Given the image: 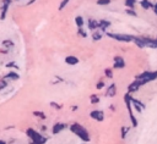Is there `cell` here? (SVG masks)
<instances>
[{
  "label": "cell",
  "instance_id": "29",
  "mask_svg": "<svg viewBox=\"0 0 157 144\" xmlns=\"http://www.w3.org/2000/svg\"><path fill=\"white\" fill-rule=\"evenodd\" d=\"M125 12L129 15V16H134V17H136V16H137V14L135 12V10H134V9H126Z\"/></svg>",
  "mask_w": 157,
  "mask_h": 144
},
{
  "label": "cell",
  "instance_id": "6",
  "mask_svg": "<svg viewBox=\"0 0 157 144\" xmlns=\"http://www.w3.org/2000/svg\"><path fill=\"white\" fill-rule=\"evenodd\" d=\"M90 116L94 118L95 121H98V122H102L103 120H104V114L101 110H94V111H91Z\"/></svg>",
  "mask_w": 157,
  "mask_h": 144
},
{
  "label": "cell",
  "instance_id": "21",
  "mask_svg": "<svg viewBox=\"0 0 157 144\" xmlns=\"http://www.w3.org/2000/svg\"><path fill=\"white\" fill-rule=\"evenodd\" d=\"M14 43H13V40H10V39H6V40H3V46L5 48V49H11V48H14Z\"/></svg>",
  "mask_w": 157,
  "mask_h": 144
},
{
  "label": "cell",
  "instance_id": "34",
  "mask_svg": "<svg viewBox=\"0 0 157 144\" xmlns=\"http://www.w3.org/2000/svg\"><path fill=\"white\" fill-rule=\"evenodd\" d=\"M103 87H104V82L101 81V82H98V83H97V89H102Z\"/></svg>",
  "mask_w": 157,
  "mask_h": 144
},
{
  "label": "cell",
  "instance_id": "4",
  "mask_svg": "<svg viewBox=\"0 0 157 144\" xmlns=\"http://www.w3.org/2000/svg\"><path fill=\"white\" fill-rule=\"evenodd\" d=\"M108 37L113 38L115 40H119V42H124V43H130V42L134 40V37L133 35H129V34H118V33H107Z\"/></svg>",
  "mask_w": 157,
  "mask_h": 144
},
{
  "label": "cell",
  "instance_id": "31",
  "mask_svg": "<svg viewBox=\"0 0 157 144\" xmlns=\"http://www.w3.org/2000/svg\"><path fill=\"white\" fill-rule=\"evenodd\" d=\"M97 4L101 5V6H104V5L110 4V0H97Z\"/></svg>",
  "mask_w": 157,
  "mask_h": 144
},
{
  "label": "cell",
  "instance_id": "13",
  "mask_svg": "<svg viewBox=\"0 0 157 144\" xmlns=\"http://www.w3.org/2000/svg\"><path fill=\"white\" fill-rule=\"evenodd\" d=\"M110 26V22L107 21V20H101L98 21V29H100L101 32H106L107 28Z\"/></svg>",
  "mask_w": 157,
  "mask_h": 144
},
{
  "label": "cell",
  "instance_id": "14",
  "mask_svg": "<svg viewBox=\"0 0 157 144\" xmlns=\"http://www.w3.org/2000/svg\"><path fill=\"white\" fill-rule=\"evenodd\" d=\"M65 64L70 65V66H75V65L79 64V59L76 56H74V55H69V56L65 57Z\"/></svg>",
  "mask_w": 157,
  "mask_h": 144
},
{
  "label": "cell",
  "instance_id": "2",
  "mask_svg": "<svg viewBox=\"0 0 157 144\" xmlns=\"http://www.w3.org/2000/svg\"><path fill=\"white\" fill-rule=\"evenodd\" d=\"M26 134L31 139L30 144H45L47 143V138L43 137L38 131L33 129V128H27L26 129Z\"/></svg>",
  "mask_w": 157,
  "mask_h": 144
},
{
  "label": "cell",
  "instance_id": "5",
  "mask_svg": "<svg viewBox=\"0 0 157 144\" xmlns=\"http://www.w3.org/2000/svg\"><path fill=\"white\" fill-rule=\"evenodd\" d=\"M125 104H126V107H128V111H129V116H130V120H131V123H133V127H137V121L134 114L131 111V98L129 94L125 95Z\"/></svg>",
  "mask_w": 157,
  "mask_h": 144
},
{
  "label": "cell",
  "instance_id": "3",
  "mask_svg": "<svg viewBox=\"0 0 157 144\" xmlns=\"http://www.w3.org/2000/svg\"><path fill=\"white\" fill-rule=\"evenodd\" d=\"M157 78V71H154V72H144V73L141 75H139L136 77V81L139 82V84L142 86V84H146L147 82H151V81H154Z\"/></svg>",
  "mask_w": 157,
  "mask_h": 144
},
{
  "label": "cell",
  "instance_id": "33",
  "mask_svg": "<svg viewBox=\"0 0 157 144\" xmlns=\"http://www.w3.org/2000/svg\"><path fill=\"white\" fill-rule=\"evenodd\" d=\"M50 106H52V107H54V109H57V110H59V109H61V105H59V104H57V103H54V101H52V103H50Z\"/></svg>",
  "mask_w": 157,
  "mask_h": 144
},
{
  "label": "cell",
  "instance_id": "7",
  "mask_svg": "<svg viewBox=\"0 0 157 144\" xmlns=\"http://www.w3.org/2000/svg\"><path fill=\"white\" fill-rule=\"evenodd\" d=\"M66 127H68V125L63 123V122H57V123H54L53 128H52V132H53V134H58V133H60L61 131L65 129Z\"/></svg>",
  "mask_w": 157,
  "mask_h": 144
},
{
  "label": "cell",
  "instance_id": "37",
  "mask_svg": "<svg viewBox=\"0 0 157 144\" xmlns=\"http://www.w3.org/2000/svg\"><path fill=\"white\" fill-rule=\"evenodd\" d=\"M34 1H36V0H30V1H28V3H27V5H31V4H33Z\"/></svg>",
  "mask_w": 157,
  "mask_h": 144
},
{
  "label": "cell",
  "instance_id": "20",
  "mask_svg": "<svg viewBox=\"0 0 157 144\" xmlns=\"http://www.w3.org/2000/svg\"><path fill=\"white\" fill-rule=\"evenodd\" d=\"M5 67H6V69H11V70H14V71H15V70L17 71V70L20 69L19 66H17V64H16L15 61H9L6 65H5Z\"/></svg>",
  "mask_w": 157,
  "mask_h": 144
},
{
  "label": "cell",
  "instance_id": "15",
  "mask_svg": "<svg viewBox=\"0 0 157 144\" xmlns=\"http://www.w3.org/2000/svg\"><path fill=\"white\" fill-rule=\"evenodd\" d=\"M87 27H89L90 31H96L98 28V21H96L94 19H89L87 20Z\"/></svg>",
  "mask_w": 157,
  "mask_h": 144
},
{
  "label": "cell",
  "instance_id": "22",
  "mask_svg": "<svg viewBox=\"0 0 157 144\" xmlns=\"http://www.w3.org/2000/svg\"><path fill=\"white\" fill-rule=\"evenodd\" d=\"M136 0H125V6L126 9H135Z\"/></svg>",
  "mask_w": 157,
  "mask_h": 144
},
{
  "label": "cell",
  "instance_id": "24",
  "mask_svg": "<svg viewBox=\"0 0 157 144\" xmlns=\"http://www.w3.org/2000/svg\"><path fill=\"white\" fill-rule=\"evenodd\" d=\"M90 100H91V104H97L98 101H100V97L96 95V94H94V95H91V97H90Z\"/></svg>",
  "mask_w": 157,
  "mask_h": 144
},
{
  "label": "cell",
  "instance_id": "10",
  "mask_svg": "<svg viewBox=\"0 0 157 144\" xmlns=\"http://www.w3.org/2000/svg\"><path fill=\"white\" fill-rule=\"evenodd\" d=\"M4 80L5 81H17V80H20V75L15 71H10L4 76Z\"/></svg>",
  "mask_w": 157,
  "mask_h": 144
},
{
  "label": "cell",
  "instance_id": "38",
  "mask_svg": "<svg viewBox=\"0 0 157 144\" xmlns=\"http://www.w3.org/2000/svg\"><path fill=\"white\" fill-rule=\"evenodd\" d=\"M0 144H8V143L5 142V141H3V139H0Z\"/></svg>",
  "mask_w": 157,
  "mask_h": 144
},
{
  "label": "cell",
  "instance_id": "9",
  "mask_svg": "<svg viewBox=\"0 0 157 144\" xmlns=\"http://www.w3.org/2000/svg\"><path fill=\"white\" fill-rule=\"evenodd\" d=\"M10 4H11V0H4V4H3V8H1V15H0V20L1 21L5 20V17H6Z\"/></svg>",
  "mask_w": 157,
  "mask_h": 144
},
{
  "label": "cell",
  "instance_id": "12",
  "mask_svg": "<svg viewBox=\"0 0 157 144\" xmlns=\"http://www.w3.org/2000/svg\"><path fill=\"white\" fill-rule=\"evenodd\" d=\"M141 42H142V44L144 46H147V48H155L156 49V42L155 39H151V38H141Z\"/></svg>",
  "mask_w": 157,
  "mask_h": 144
},
{
  "label": "cell",
  "instance_id": "36",
  "mask_svg": "<svg viewBox=\"0 0 157 144\" xmlns=\"http://www.w3.org/2000/svg\"><path fill=\"white\" fill-rule=\"evenodd\" d=\"M154 10H155V14L157 15V3H156V4H154Z\"/></svg>",
  "mask_w": 157,
  "mask_h": 144
},
{
  "label": "cell",
  "instance_id": "16",
  "mask_svg": "<svg viewBox=\"0 0 157 144\" xmlns=\"http://www.w3.org/2000/svg\"><path fill=\"white\" fill-rule=\"evenodd\" d=\"M140 84H139V82L137 81H134L131 84H129V87H128V91H129V94L130 93H135V92H137L139 89H140Z\"/></svg>",
  "mask_w": 157,
  "mask_h": 144
},
{
  "label": "cell",
  "instance_id": "23",
  "mask_svg": "<svg viewBox=\"0 0 157 144\" xmlns=\"http://www.w3.org/2000/svg\"><path fill=\"white\" fill-rule=\"evenodd\" d=\"M92 38H94V40H100L102 38V32L100 31V29H96V31H94V33H92Z\"/></svg>",
  "mask_w": 157,
  "mask_h": 144
},
{
  "label": "cell",
  "instance_id": "27",
  "mask_svg": "<svg viewBox=\"0 0 157 144\" xmlns=\"http://www.w3.org/2000/svg\"><path fill=\"white\" fill-rule=\"evenodd\" d=\"M104 75H106V77H108V78H112V77H113L112 69H106V70H104Z\"/></svg>",
  "mask_w": 157,
  "mask_h": 144
},
{
  "label": "cell",
  "instance_id": "25",
  "mask_svg": "<svg viewBox=\"0 0 157 144\" xmlns=\"http://www.w3.org/2000/svg\"><path fill=\"white\" fill-rule=\"evenodd\" d=\"M33 115L36 117H39L40 120H45V115L42 111H33Z\"/></svg>",
  "mask_w": 157,
  "mask_h": 144
},
{
  "label": "cell",
  "instance_id": "19",
  "mask_svg": "<svg viewBox=\"0 0 157 144\" xmlns=\"http://www.w3.org/2000/svg\"><path fill=\"white\" fill-rule=\"evenodd\" d=\"M75 23H76L77 28H82L84 25H85L84 17H82V16H76V17H75Z\"/></svg>",
  "mask_w": 157,
  "mask_h": 144
},
{
  "label": "cell",
  "instance_id": "39",
  "mask_svg": "<svg viewBox=\"0 0 157 144\" xmlns=\"http://www.w3.org/2000/svg\"><path fill=\"white\" fill-rule=\"evenodd\" d=\"M155 42H156V46H157V38H156V39H155Z\"/></svg>",
  "mask_w": 157,
  "mask_h": 144
},
{
  "label": "cell",
  "instance_id": "8",
  "mask_svg": "<svg viewBox=\"0 0 157 144\" xmlns=\"http://www.w3.org/2000/svg\"><path fill=\"white\" fill-rule=\"evenodd\" d=\"M113 66H114V69H118V70L124 69V67H125V60L121 57V56H115V57H114V64H113Z\"/></svg>",
  "mask_w": 157,
  "mask_h": 144
},
{
  "label": "cell",
  "instance_id": "28",
  "mask_svg": "<svg viewBox=\"0 0 157 144\" xmlns=\"http://www.w3.org/2000/svg\"><path fill=\"white\" fill-rule=\"evenodd\" d=\"M6 87H8V82L5 81L4 78L0 80V91H3V89H5Z\"/></svg>",
  "mask_w": 157,
  "mask_h": 144
},
{
  "label": "cell",
  "instance_id": "18",
  "mask_svg": "<svg viewBox=\"0 0 157 144\" xmlns=\"http://www.w3.org/2000/svg\"><path fill=\"white\" fill-rule=\"evenodd\" d=\"M140 6L144 9V10H150L154 8V4L150 1V0H141L140 1Z\"/></svg>",
  "mask_w": 157,
  "mask_h": 144
},
{
  "label": "cell",
  "instance_id": "32",
  "mask_svg": "<svg viewBox=\"0 0 157 144\" xmlns=\"http://www.w3.org/2000/svg\"><path fill=\"white\" fill-rule=\"evenodd\" d=\"M128 132H129V128H126V127H123V128H121V138H123V139L126 137V133H128Z\"/></svg>",
  "mask_w": 157,
  "mask_h": 144
},
{
  "label": "cell",
  "instance_id": "26",
  "mask_svg": "<svg viewBox=\"0 0 157 144\" xmlns=\"http://www.w3.org/2000/svg\"><path fill=\"white\" fill-rule=\"evenodd\" d=\"M77 33H79L80 37H82V38H86L87 37V33H86V31H85L84 28H79L77 29Z\"/></svg>",
  "mask_w": 157,
  "mask_h": 144
},
{
  "label": "cell",
  "instance_id": "11",
  "mask_svg": "<svg viewBox=\"0 0 157 144\" xmlns=\"http://www.w3.org/2000/svg\"><path fill=\"white\" fill-rule=\"evenodd\" d=\"M131 104L134 105V107H135V110L137 112H142V110L145 109V105L141 103L140 100H137V99H133L131 98Z\"/></svg>",
  "mask_w": 157,
  "mask_h": 144
},
{
  "label": "cell",
  "instance_id": "30",
  "mask_svg": "<svg viewBox=\"0 0 157 144\" xmlns=\"http://www.w3.org/2000/svg\"><path fill=\"white\" fill-rule=\"evenodd\" d=\"M69 1H70V0H63V1L60 3V5H59V8H58V9H59V10L61 11V10H63V9H64V8H65V6H66V5L69 4Z\"/></svg>",
  "mask_w": 157,
  "mask_h": 144
},
{
  "label": "cell",
  "instance_id": "1",
  "mask_svg": "<svg viewBox=\"0 0 157 144\" xmlns=\"http://www.w3.org/2000/svg\"><path fill=\"white\" fill-rule=\"evenodd\" d=\"M70 131L73 132L74 134H76L82 142L87 143V142H90V136H89V132L86 131L85 127H82L80 123H73L70 126Z\"/></svg>",
  "mask_w": 157,
  "mask_h": 144
},
{
  "label": "cell",
  "instance_id": "17",
  "mask_svg": "<svg viewBox=\"0 0 157 144\" xmlns=\"http://www.w3.org/2000/svg\"><path fill=\"white\" fill-rule=\"evenodd\" d=\"M115 93H117V88H115V84H114V83H112L110 86H108L107 92H106V95L110 98V97H114Z\"/></svg>",
  "mask_w": 157,
  "mask_h": 144
},
{
  "label": "cell",
  "instance_id": "35",
  "mask_svg": "<svg viewBox=\"0 0 157 144\" xmlns=\"http://www.w3.org/2000/svg\"><path fill=\"white\" fill-rule=\"evenodd\" d=\"M0 54H8V49H0Z\"/></svg>",
  "mask_w": 157,
  "mask_h": 144
}]
</instances>
